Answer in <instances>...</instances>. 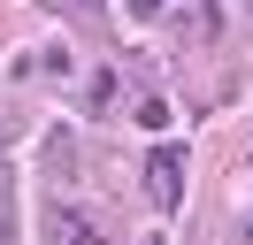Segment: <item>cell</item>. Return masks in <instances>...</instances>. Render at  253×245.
<instances>
[{
	"mask_svg": "<svg viewBox=\"0 0 253 245\" xmlns=\"http://www.w3.org/2000/svg\"><path fill=\"white\" fill-rule=\"evenodd\" d=\"M0 245H16V199H8V176H0Z\"/></svg>",
	"mask_w": 253,
	"mask_h": 245,
	"instance_id": "cell-3",
	"label": "cell"
},
{
	"mask_svg": "<svg viewBox=\"0 0 253 245\" xmlns=\"http://www.w3.org/2000/svg\"><path fill=\"white\" fill-rule=\"evenodd\" d=\"M146 199L154 207H176L184 199V153H154L146 161Z\"/></svg>",
	"mask_w": 253,
	"mask_h": 245,
	"instance_id": "cell-1",
	"label": "cell"
},
{
	"mask_svg": "<svg viewBox=\"0 0 253 245\" xmlns=\"http://www.w3.org/2000/svg\"><path fill=\"white\" fill-rule=\"evenodd\" d=\"M46 238H54V245H100L92 222H84V214H69V207H46Z\"/></svg>",
	"mask_w": 253,
	"mask_h": 245,
	"instance_id": "cell-2",
	"label": "cell"
},
{
	"mask_svg": "<svg viewBox=\"0 0 253 245\" xmlns=\"http://www.w3.org/2000/svg\"><path fill=\"white\" fill-rule=\"evenodd\" d=\"M130 15H161V0H130Z\"/></svg>",
	"mask_w": 253,
	"mask_h": 245,
	"instance_id": "cell-4",
	"label": "cell"
}]
</instances>
